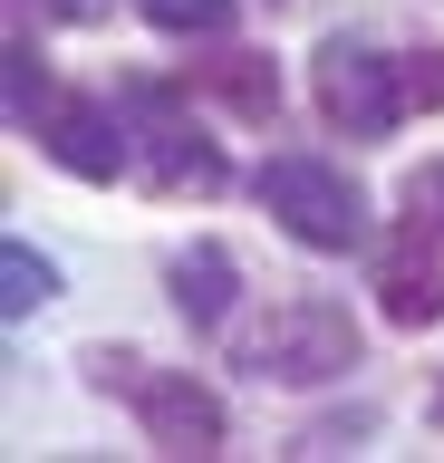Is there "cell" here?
<instances>
[{
  "label": "cell",
  "instance_id": "cell-11",
  "mask_svg": "<svg viewBox=\"0 0 444 463\" xmlns=\"http://www.w3.org/2000/svg\"><path fill=\"white\" fill-rule=\"evenodd\" d=\"M49 107H59V87H49L39 49H30V39H10V126H20V136H39V126H49Z\"/></svg>",
  "mask_w": 444,
  "mask_h": 463
},
{
  "label": "cell",
  "instance_id": "cell-4",
  "mask_svg": "<svg viewBox=\"0 0 444 463\" xmlns=\"http://www.w3.org/2000/svg\"><path fill=\"white\" fill-rule=\"evenodd\" d=\"M406 107H415V78H406L396 49H367V39H328L319 49V116L338 136L377 145V136H396Z\"/></svg>",
  "mask_w": 444,
  "mask_h": 463
},
{
  "label": "cell",
  "instance_id": "cell-10",
  "mask_svg": "<svg viewBox=\"0 0 444 463\" xmlns=\"http://www.w3.org/2000/svg\"><path fill=\"white\" fill-rule=\"evenodd\" d=\"M49 299H59V270H49L30 241H0V309L30 318V309H49Z\"/></svg>",
  "mask_w": 444,
  "mask_h": 463
},
{
  "label": "cell",
  "instance_id": "cell-5",
  "mask_svg": "<svg viewBox=\"0 0 444 463\" xmlns=\"http://www.w3.org/2000/svg\"><path fill=\"white\" fill-rule=\"evenodd\" d=\"M126 107H136V165H146L155 194H222V184H232L222 145H213L203 126H184L165 87H126Z\"/></svg>",
  "mask_w": 444,
  "mask_h": 463
},
{
  "label": "cell",
  "instance_id": "cell-9",
  "mask_svg": "<svg viewBox=\"0 0 444 463\" xmlns=\"http://www.w3.org/2000/svg\"><path fill=\"white\" fill-rule=\"evenodd\" d=\"M194 87H203V97H222L232 116H270V107H280V78H270V58H251V49L194 58Z\"/></svg>",
  "mask_w": 444,
  "mask_h": 463
},
{
  "label": "cell",
  "instance_id": "cell-1",
  "mask_svg": "<svg viewBox=\"0 0 444 463\" xmlns=\"http://www.w3.org/2000/svg\"><path fill=\"white\" fill-rule=\"evenodd\" d=\"M88 386L136 405V425H146L155 454H222V396H213L203 376L184 367H146V357H126V347H88Z\"/></svg>",
  "mask_w": 444,
  "mask_h": 463
},
{
  "label": "cell",
  "instance_id": "cell-8",
  "mask_svg": "<svg viewBox=\"0 0 444 463\" xmlns=\"http://www.w3.org/2000/svg\"><path fill=\"white\" fill-rule=\"evenodd\" d=\"M165 280H175V309L194 318L203 338L232 318V299H241V270H232V251H222V241H194V251H175V260H165Z\"/></svg>",
  "mask_w": 444,
  "mask_h": 463
},
{
  "label": "cell",
  "instance_id": "cell-6",
  "mask_svg": "<svg viewBox=\"0 0 444 463\" xmlns=\"http://www.w3.org/2000/svg\"><path fill=\"white\" fill-rule=\"evenodd\" d=\"M377 309L396 318V328L444 318V222L425 203H406V222L377 241Z\"/></svg>",
  "mask_w": 444,
  "mask_h": 463
},
{
  "label": "cell",
  "instance_id": "cell-14",
  "mask_svg": "<svg viewBox=\"0 0 444 463\" xmlns=\"http://www.w3.org/2000/svg\"><path fill=\"white\" fill-rule=\"evenodd\" d=\"M435 415H444V386H435Z\"/></svg>",
  "mask_w": 444,
  "mask_h": 463
},
{
  "label": "cell",
  "instance_id": "cell-13",
  "mask_svg": "<svg viewBox=\"0 0 444 463\" xmlns=\"http://www.w3.org/2000/svg\"><path fill=\"white\" fill-rule=\"evenodd\" d=\"M406 203H425V213H444V165H425V174H406Z\"/></svg>",
  "mask_w": 444,
  "mask_h": 463
},
{
  "label": "cell",
  "instance_id": "cell-12",
  "mask_svg": "<svg viewBox=\"0 0 444 463\" xmlns=\"http://www.w3.org/2000/svg\"><path fill=\"white\" fill-rule=\"evenodd\" d=\"M146 20L165 39H222L232 29V0H146Z\"/></svg>",
  "mask_w": 444,
  "mask_h": 463
},
{
  "label": "cell",
  "instance_id": "cell-3",
  "mask_svg": "<svg viewBox=\"0 0 444 463\" xmlns=\"http://www.w3.org/2000/svg\"><path fill=\"white\" fill-rule=\"evenodd\" d=\"M241 367L270 376V386H328V376L357 367V318L348 299H280V309L251 328Z\"/></svg>",
  "mask_w": 444,
  "mask_h": 463
},
{
  "label": "cell",
  "instance_id": "cell-2",
  "mask_svg": "<svg viewBox=\"0 0 444 463\" xmlns=\"http://www.w3.org/2000/svg\"><path fill=\"white\" fill-rule=\"evenodd\" d=\"M251 194H261V213L290 232L299 251H357V241H367L357 184L338 165H319V155H270V165L251 174Z\"/></svg>",
  "mask_w": 444,
  "mask_h": 463
},
{
  "label": "cell",
  "instance_id": "cell-7",
  "mask_svg": "<svg viewBox=\"0 0 444 463\" xmlns=\"http://www.w3.org/2000/svg\"><path fill=\"white\" fill-rule=\"evenodd\" d=\"M39 145H49L78 184H117V174L136 165V136H126V116L107 107V97H59L49 126H39Z\"/></svg>",
  "mask_w": 444,
  "mask_h": 463
},
{
  "label": "cell",
  "instance_id": "cell-15",
  "mask_svg": "<svg viewBox=\"0 0 444 463\" xmlns=\"http://www.w3.org/2000/svg\"><path fill=\"white\" fill-rule=\"evenodd\" d=\"M59 10H68V0H59Z\"/></svg>",
  "mask_w": 444,
  "mask_h": 463
}]
</instances>
